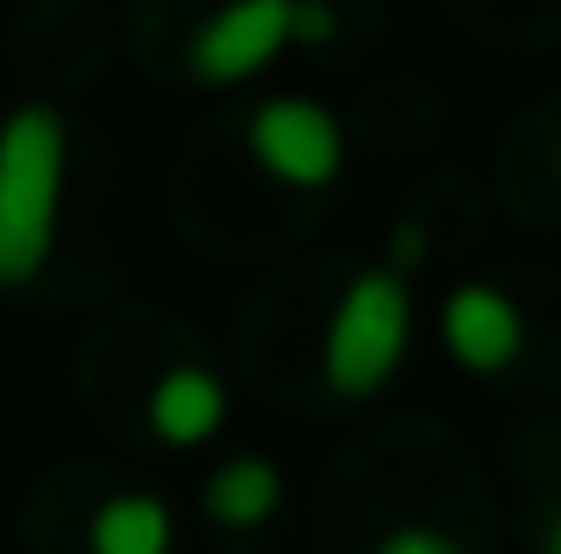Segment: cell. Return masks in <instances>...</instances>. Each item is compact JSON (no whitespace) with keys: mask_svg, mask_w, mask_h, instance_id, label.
I'll return each mask as SVG.
<instances>
[{"mask_svg":"<svg viewBox=\"0 0 561 554\" xmlns=\"http://www.w3.org/2000/svg\"><path fill=\"white\" fill-rule=\"evenodd\" d=\"M426 242L420 228H398V250L363 264L342 285L328 313V334H320V384L334 399H377L398 370H405L412 348V270H420Z\"/></svg>","mask_w":561,"mask_h":554,"instance_id":"obj_1","label":"cell"},{"mask_svg":"<svg viewBox=\"0 0 561 554\" xmlns=\"http://www.w3.org/2000/svg\"><path fill=\"white\" fill-rule=\"evenodd\" d=\"M71 178V128L50 100H22L0 122V291L36 285L57 250Z\"/></svg>","mask_w":561,"mask_h":554,"instance_id":"obj_2","label":"cell"},{"mask_svg":"<svg viewBox=\"0 0 561 554\" xmlns=\"http://www.w3.org/2000/svg\"><path fill=\"white\" fill-rule=\"evenodd\" d=\"M342 28L334 0H220L185 36V71L199 85H242L291 43H328Z\"/></svg>","mask_w":561,"mask_h":554,"instance_id":"obj_3","label":"cell"},{"mask_svg":"<svg viewBox=\"0 0 561 554\" xmlns=\"http://www.w3.org/2000/svg\"><path fill=\"white\" fill-rule=\"evenodd\" d=\"M249 157L256 171H271L277 185H299V193H320V185L342 178V157H348V136L334 122V107L306 93H277V100H256L249 114Z\"/></svg>","mask_w":561,"mask_h":554,"instance_id":"obj_4","label":"cell"},{"mask_svg":"<svg viewBox=\"0 0 561 554\" xmlns=\"http://www.w3.org/2000/svg\"><path fill=\"white\" fill-rule=\"evenodd\" d=\"M440 348H448V362L469 370V377H505L512 362L526 356L519 299L497 291V285H483V277L455 285L448 299H440Z\"/></svg>","mask_w":561,"mask_h":554,"instance_id":"obj_5","label":"cell"},{"mask_svg":"<svg viewBox=\"0 0 561 554\" xmlns=\"http://www.w3.org/2000/svg\"><path fill=\"white\" fill-rule=\"evenodd\" d=\"M142 427H150V441L164 448H206L220 427H228V384H220L206 362H171V370L150 377V391H142Z\"/></svg>","mask_w":561,"mask_h":554,"instance_id":"obj_6","label":"cell"},{"mask_svg":"<svg viewBox=\"0 0 561 554\" xmlns=\"http://www.w3.org/2000/svg\"><path fill=\"white\" fill-rule=\"evenodd\" d=\"M277 505H285V470H277L271 455H228L220 470H206V484H199V512L228 533L271 527Z\"/></svg>","mask_w":561,"mask_h":554,"instance_id":"obj_7","label":"cell"},{"mask_svg":"<svg viewBox=\"0 0 561 554\" xmlns=\"http://www.w3.org/2000/svg\"><path fill=\"white\" fill-rule=\"evenodd\" d=\"M85 554H179V519L157 490H114L85 519Z\"/></svg>","mask_w":561,"mask_h":554,"instance_id":"obj_8","label":"cell"},{"mask_svg":"<svg viewBox=\"0 0 561 554\" xmlns=\"http://www.w3.org/2000/svg\"><path fill=\"white\" fill-rule=\"evenodd\" d=\"M370 554H469V541H455V533L434 527V519H405V527L377 533Z\"/></svg>","mask_w":561,"mask_h":554,"instance_id":"obj_9","label":"cell"},{"mask_svg":"<svg viewBox=\"0 0 561 554\" xmlns=\"http://www.w3.org/2000/svg\"><path fill=\"white\" fill-rule=\"evenodd\" d=\"M540 554H561V505L548 512V527H540Z\"/></svg>","mask_w":561,"mask_h":554,"instance_id":"obj_10","label":"cell"}]
</instances>
